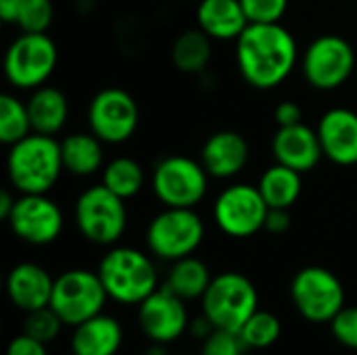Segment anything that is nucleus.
Returning a JSON list of instances; mask_svg holds the SVG:
<instances>
[{
  "label": "nucleus",
  "mask_w": 357,
  "mask_h": 355,
  "mask_svg": "<svg viewBox=\"0 0 357 355\" xmlns=\"http://www.w3.org/2000/svg\"><path fill=\"white\" fill-rule=\"evenodd\" d=\"M236 67L257 90L280 86L299 61L295 36L282 23H249L234 40Z\"/></svg>",
  "instance_id": "obj_1"
},
{
  "label": "nucleus",
  "mask_w": 357,
  "mask_h": 355,
  "mask_svg": "<svg viewBox=\"0 0 357 355\" xmlns=\"http://www.w3.org/2000/svg\"><path fill=\"white\" fill-rule=\"evenodd\" d=\"M63 169L61 142L46 134L31 132L10 144L6 155V174L19 195H46Z\"/></svg>",
  "instance_id": "obj_2"
},
{
  "label": "nucleus",
  "mask_w": 357,
  "mask_h": 355,
  "mask_svg": "<svg viewBox=\"0 0 357 355\" xmlns=\"http://www.w3.org/2000/svg\"><path fill=\"white\" fill-rule=\"evenodd\" d=\"M96 272L109 299L123 305H140L159 289V276L153 259L132 247L109 249Z\"/></svg>",
  "instance_id": "obj_3"
},
{
  "label": "nucleus",
  "mask_w": 357,
  "mask_h": 355,
  "mask_svg": "<svg viewBox=\"0 0 357 355\" xmlns=\"http://www.w3.org/2000/svg\"><path fill=\"white\" fill-rule=\"evenodd\" d=\"M201 301L203 316H207L215 328L232 333H238L243 324L259 310L255 285L238 272L213 276Z\"/></svg>",
  "instance_id": "obj_4"
},
{
  "label": "nucleus",
  "mask_w": 357,
  "mask_h": 355,
  "mask_svg": "<svg viewBox=\"0 0 357 355\" xmlns=\"http://www.w3.org/2000/svg\"><path fill=\"white\" fill-rule=\"evenodd\" d=\"M73 220L79 234L94 245H115L128 226L126 199L111 192L105 184L86 188L73 207Z\"/></svg>",
  "instance_id": "obj_5"
},
{
  "label": "nucleus",
  "mask_w": 357,
  "mask_h": 355,
  "mask_svg": "<svg viewBox=\"0 0 357 355\" xmlns=\"http://www.w3.org/2000/svg\"><path fill=\"white\" fill-rule=\"evenodd\" d=\"M205 239V224L190 207H165L146 228L151 253L165 262H178L192 255Z\"/></svg>",
  "instance_id": "obj_6"
},
{
  "label": "nucleus",
  "mask_w": 357,
  "mask_h": 355,
  "mask_svg": "<svg viewBox=\"0 0 357 355\" xmlns=\"http://www.w3.org/2000/svg\"><path fill=\"white\" fill-rule=\"evenodd\" d=\"M59 50L54 40L44 33L21 31L4 54V75L19 90H36L54 73Z\"/></svg>",
  "instance_id": "obj_7"
},
{
  "label": "nucleus",
  "mask_w": 357,
  "mask_h": 355,
  "mask_svg": "<svg viewBox=\"0 0 357 355\" xmlns=\"http://www.w3.org/2000/svg\"><path fill=\"white\" fill-rule=\"evenodd\" d=\"M151 186L165 207L195 209L207 195L209 174L201 161L184 155H167L153 167Z\"/></svg>",
  "instance_id": "obj_8"
},
{
  "label": "nucleus",
  "mask_w": 357,
  "mask_h": 355,
  "mask_svg": "<svg viewBox=\"0 0 357 355\" xmlns=\"http://www.w3.org/2000/svg\"><path fill=\"white\" fill-rule=\"evenodd\" d=\"M356 69L354 46L337 33L318 36L307 44L301 56V71L305 82L322 92L341 88Z\"/></svg>",
  "instance_id": "obj_9"
},
{
  "label": "nucleus",
  "mask_w": 357,
  "mask_h": 355,
  "mask_svg": "<svg viewBox=\"0 0 357 355\" xmlns=\"http://www.w3.org/2000/svg\"><path fill=\"white\" fill-rule=\"evenodd\" d=\"M109 295L102 287L98 272L90 270H67L54 278L50 308L69 326H77L98 314L107 303Z\"/></svg>",
  "instance_id": "obj_10"
},
{
  "label": "nucleus",
  "mask_w": 357,
  "mask_h": 355,
  "mask_svg": "<svg viewBox=\"0 0 357 355\" xmlns=\"http://www.w3.org/2000/svg\"><path fill=\"white\" fill-rule=\"evenodd\" d=\"M291 299L297 312L310 322H328L345 308V289L326 268L310 266L295 274Z\"/></svg>",
  "instance_id": "obj_11"
},
{
  "label": "nucleus",
  "mask_w": 357,
  "mask_h": 355,
  "mask_svg": "<svg viewBox=\"0 0 357 355\" xmlns=\"http://www.w3.org/2000/svg\"><path fill=\"white\" fill-rule=\"evenodd\" d=\"M270 207L257 186L238 182L226 186L213 203L218 228L232 239H247L264 230Z\"/></svg>",
  "instance_id": "obj_12"
},
{
  "label": "nucleus",
  "mask_w": 357,
  "mask_h": 355,
  "mask_svg": "<svg viewBox=\"0 0 357 355\" xmlns=\"http://www.w3.org/2000/svg\"><path fill=\"white\" fill-rule=\"evenodd\" d=\"M140 123V111L134 96L123 88H102L88 107V126L105 144L130 140Z\"/></svg>",
  "instance_id": "obj_13"
},
{
  "label": "nucleus",
  "mask_w": 357,
  "mask_h": 355,
  "mask_svg": "<svg viewBox=\"0 0 357 355\" xmlns=\"http://www.w3.org/2000/svg\"><path fill=\"white\" fill-rule=\"evenodd\" d=\"M63 211L46 195H19L6 220L13 234L27 245H50L63 232Z\"/></svg>",
  "instance_id": "obj_14"
},
{
  "label": "nucleus",
  "mask_w": 357,
  "mask_h": 355,
  "mask_svg": "<svg viewBox=\"0 0 357 355\" xmlns=\"http://www.w3.org/2000/svg\"><path fill=\"white\" fill-rule=\"evenodd\" d=\"M186 301L180 299L165 285L151 293L138 310V324L142 333L155 343H169L188 328Z\"/></svg>",
  "instance_id": "obj_15"
},
{
  "label": "nucleus",
  "mask_w": 357,
  "mask_h": 355,
  "mask_svg": "<svg viewBox=\"0 0 357 355\" xmlns=\"http://www.w3.org/2000/svg\"><path fill=\"white\" fill-rule=\"evenodd\" d=\"M322 153L337 165L357 163V113L345 107L328 109L318 121Z\"/></svg>",
  "instance_id": "obj_16"
},
{
  "label": "nucleus",
  "mask_w": 357,
  "mask_h": 355,
  "mask_svg": "<svg viewBox=\"0 0 357 355\" xmlns=\"http://www.w3.org/2000/svg\"><path fill=\"white\" fill-rule=\"evenodd\" d=\"M272 153L276 163L297 169L299 174L312 172L324 157L318 132L303 121L297 126L278 128L272 138Z\"/></svg>",
  "instance_id": "obj_17"
},
{
  "label": "nucleus",
  "mask_w": 357,
  "mask_h": 355,
  "mask_svg": "<svg viewBox=\"0 0 357 355\" xmlns=\"http://www.w3.org/2000/svg\"><path fill=\"white\" fill-rule=\"evenodd\" d=\"M199 161L207 169L209 178L230 180L249 163V142L234 130H220L203 142Z\"/></svg>",
  "instance_id": "obj_18"
},
{
  "label": "nucleus",
  "mask_w": 357,
  "mask_h": 355,
  "mask_svg": "<svg viewBox=\"0 0 357 355\" xmlns=\"http://www.w3.org/2000/svg\"><path fill=\"white\" fill-rule=\"evenodd\" d=\"M54 278L38 264H17L6 278V293L15 308L29 314L50 305Z\"/></svg>",
  "instance_id": "obj_19"
},
{
  "label": "nucleus",
  "mask_w": 357,
  "mask_h": 355,
  "mask_svg": "<svg viewBox=\"0 0 357 355\" xmlns=\"http://www.w3.org/2000/svg\"><path fill=\"white\" fill-rule=\"evenodd\" d=\"M197 25L218 42H234L249 25L241 0H201Z\"/></svg>",
  "instance_id": "obj_20"
},
{
  "label": "nucleus",
  "mask_w": 357,
  "mask_h": 355,
  "mask_svg": "<svg viewBox=\"0 0 357 355\" xmlns=\"http://www.w3.org/2000/svg\"><path fill=\"white\" fill-rule=\"evenodd\" d=\"M121 324L107 314H98L73 326L71 352L73 355H115L121 347Z\"/></svg>",
  "instance_id": "obj_21"
},
{
  "label": "nucleus",
  "mask_w": 357,
  "mask_h": 355,
  "mask_svg": "<svg viewBox=\"0 0 357 355\" xmlns=\"http://www.w3.org/2000/svg\"><path fill=\"white\" fill-rule=\"evenodd\" d=\"M63 167L71 176L88 178L105 167V142L92 132H73L61 140Z\"/></svg>",
  "instance_id": "obj_22"
},
{
  "label": "nucleus",
  "mask_w": 357,
  "mask_h": 355,
  "mask_svg": "<svg viewBox=\"0 0 357 355\" xmlns=\"http://www.w3.org/2000/svg\"><path fill=\"white\" fill-rule=\"evenodd\" d=\"M27 111H29L33 132L54 136L67 123L69 103H67V96L59 88L44 84L31 92L27 100Z\"/></svg>",
  "instance_id": "obj_23"
},
{
  "label": "nucleus",
  "mask_w": 357,
  "mask_h": 355,
  "mask_svg": "<svg viewBox=\"0 0 357 355\" xmlns=\"http://www.w3.org/2000/svg\"><path fill=\"white\" fill-rule=\"evenodd\" d=\"M301 176L303 174H299L297 169H291L282 163H274L272 167H268L261 174L259 184H257L268 207L291 209L297 203V199L301 197V188H303Z\"/></svg>",
  "instance_id": "obj_24"
},
{
  "label": "nucleus",
  "mask_w": 357,
  "mask_h": 355,
  "mask_svg": "<svg viewBox=\"0 0 357 355\" xmlns=\"http://www.w3.org/2000/svg\"><path fill=\"white\" fill-rule=\"evenodd\" d=\"M211 274L205 262H201L195 255L182 257L178 262H172V268L167 272L165 287L174 291L180 299L184 301H195L201 299L211 285Z\"/></svg>",
  "instance_id": "obj_25"
},
{
  "label": "nucleus",
  "mask_w": 357,
  "mask_h": 355,
  "mask_svg": "<svg viewBox=\"0 0 357 355\" xmlns=\"http://www.w3.org/2000/svg\"><path fill=\"white\" fill-rule=\"evenodd\" d=\"M211 42L213 40L201 27L182 31L172 44L174 67L182 73H201L211 61Z\"/></svg>",
  "instance_id": "obj_26"
},
{
  "label": "nucleus",
  "mask_w": 357,
  "mask_h": 355,
  "mask_svg": "<svg viewBox=\"0 0 357 355\" xmlns=\"http://www.w3.org/2000/svg\"><path fill=\"white\" fill-rule=\"evenodd\" d=\"M146 182L144 167L132 157H115L102 167V182L111 192L121 199L136 197Z\"/></svg>",
  "instance_id": "obj_27"
},
{
  "label": "nucleus",
  "mask_w": 357,
  "mask_h": 355,
  "mask_svg": "<svg viewBox=\"0 0 357 355\" xmlns=\"http://www.w3.org/2000/svg\"><path fill=\"white\" fill-rule=\"evenodd\" d=\"M31 130V119L27 111V103H21L13 94H2L0 96V140L4 144H15L21 138L29 136Z\"/></svg>",
  "instance_id": "obj_28"
},
{
  "label": "nucleus",
  "mask_w": 357,
  "mask_h": 355,
  "mask_svg": "<svg viewBox=\"0 0 357 355\" xmlns=\"http://www.w3.org/2000/svg\"><path fill=\"white\" fill-rule=\"evenodd\" d=\"M280 320L266 310H257L238 331L247 349H268L280 339Z\"/></svg>",
  "instance_id": "obj_29"
},
{
  "label": "nucleus",
  "mask_w": 357,
  "mask_h": 355,
  "mask_svg": "<svg viewBox=\"0 0 357 355\" xmlns=\"http://www.w3.org/2000/svg\"><path fill=\"white\" fill-rule=\"evenodd\" d=\"M63 320L61 316L50 308H42V310H36V312H29L25 316V322H23V333L42 341V343H50L59 337L61 328H63Z\"/></svg>",
  "instance_id": "obj_30"
},
{
  "label": "nucleus",
  "mask_w": 357,
  "mask_h": 355,
  "mask_svg": "<svg viewBox=\"0 0 357 355\" xmlns=\"http://www.w3.org/2000/svg\"><path fill=\"white\" fill-rule=\"evenodd\" d=\"M54 17L52 0H23V6L17 17V25L21 31L44 33L48 31Z\"/></svg>",
  "instance_id": "obj_31"
},
{
  "label": "nucleus",
  "mask_w": 357,
  "mask_h": 355,
  "mask_svg": "<svg viewBox=\"0 0 357 355\" xmlns=\"http://www.w3.org/2000/svg\"><path fill=\"white\" fill-rule=\"evenodd\" d=\"M249 23H280L289 0H241Z\"/></svg>",
  "instance_id": "obj_32"
},
{
  "label": "nucleus",
  "mask_w": 357,
  "mask_h": 355,
  "mask_svg": "<svg viewBox=\"0 0 357 355\" xmlns=\"http://www.w3.org/2000/svg\"><path fill=\"white\" fill-rule=\"evenodd\" d=\"M247 345L238 333L215 328L207 339H203L201 355H243Z\"/></svg>",
  "instance_id": "obj_33"
},
{
  "label": "nucleus",
  "mask_w": 357,
  "mask_h": 355,
  "mask_svg": "<svg viewBox=\"0 0 357 355\" xmlns=\"http://www.w3.org/2000/svg\"><path fill=\"white\" fill-rule=\"evenodd\" d=\"M331 331L341 345L357 349V305H345L331 320Z\"/></svg>",
  "instance_id": "obj_34"
},
{
  "label": "nucleus",
  "mask_w": 357,
  "mask_h": 355,
  "mask_svg": "<svg viewBox=\"0 0 357 355\" xmlns=\"http://www.w3.org/2000/svg\"><path fill=\"white\" fill-rule=\"evenodd\" d=\"M6 355H48V352H46V343L21 333L8 343Z\"/></svg>",
  "instance_id": "obj_35"
},
{
  "label": "nucleus",
  "mask_w": 357,
  "mask_h": 355,
  "mask_svg": "<svg viewBox=\"0 0 357 355\" xmlns=\"http://www.w3.org/2000/svg\"><path fill=\"white\" fill-rule=\"evenodd\" d=\"M274 119H276L278 128L297 126V123L303 121V109H301L295 100H282V103H278V107L274 109Z\"/></svg>",
  "instance_id": "obj_36"
},
{
  "label": "nucleus",
  "mask_w": 357,
  "mask_h": 355,
  "mask_svg": "<svg viewBox=\"0 0 357 355\" xmlns=\"http://www.w3.org/2000/svg\"><path fill=\"white\" fill-rule=\"evenodd\" d=\"M289 228H291V216H289V209H276V207H270V211H268V216H266L264 230H266V232H270V234H284Z\"/></svg>",
  "instance_id": "obj_37"
},
{
  "label": "nucleus",
  "mask_w": 357,
  "mask_h": 355,
  "mask_svg": "<svg viewBox=\"0 0 357 355\" xmlns=\"http://www.w3.org/2000/svg\"><path fill=\"white\" fill-rule=\"evenodd\" d=\"M21 6H23V0H0V19L8 25H17Z\"/></svg>",
  "instance_id": "obj_38"
},
{
  "label": "nucleus",
  "mask_w": 357,
  "mask_h": 355,
  "mask_svg": "<svg viewBox=\"0 0 357 355\" xmlns=\"http://www.w3.org/2000/svg\"><path fill=\"white\" fill-rule=\"evenodd\" d=\"M15 201H17V197H13L8 190H4L2 195H0V218L6 222L8 220V216H10V211H13V207H15Z\"/></svg>",
  "instance_id": "obj_39"
}]
</instances>
